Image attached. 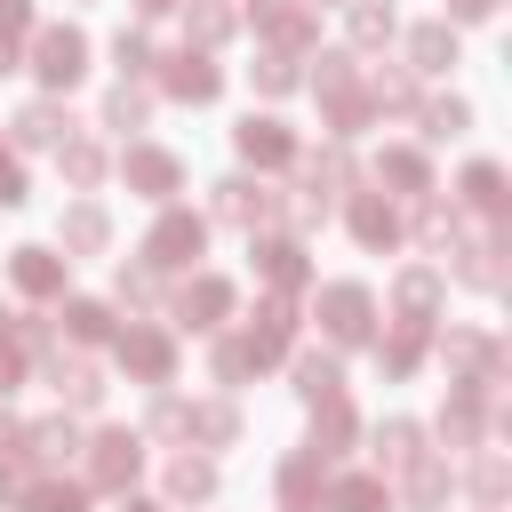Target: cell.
<instances>
[{
	"mask_svg": "<svg viewBox=\"0 0 512 512\" xmlns=\"http://www.w3.org/2000/svg\"><path fill=\"white\" fill-rule=\"evenodd\" d=\"M288 336H296V312H288V296H272L256 320H248V336H240V352H248V368H272L280 352H288Z\"/></svg>",
	"mask_w": 512,
	"mask_h": 512,
	"instance_id": "8fae6325",
	"label": "cell"
},
{
	"mask_svg": "<svg viewBox=\"0 0 512 512\" xmlns=\"http://www.w3.org/2000/svg\"><path fill=\"white\" fill-rule=\"evenodd\" d=\"M128 512H160V504H144V496H128Z\"/></svg>",
	"mask_w": 512,
	"mask_h": 512,
	"instance_id": "6f0895ef",
	"label": "cell"
},
{
	"mask_svg": "<svg viewBox=\"0 0 512 512\" xmlns=\"http://www.w3.org/2000/svg\"><path fill=\"white\" fill-rule=\"evenodd\" d=\"M144 120H152V96H144V88H128V80H120V88H112V96H104V128H144Z\"/></svg>",
	"mask_w": 512,
	"mask_h": 512,
	"instance_id": "7bdbcfd3",
	"label": "cell"
},
{
	"mask_svg": "<svg viewBox=\"0 0 512 512\" xmlns=\"http://www.w3.org/2000/svg\"><path fill=\"white\" fill-rule=\"evenodd\" d=\"M184 24H192V40H200V48L232 40V8H224V0H192V16H184Z\"/></svg>",
	"mask_w": 512,
	"mask_h": 512,
	"instance_id": "ee69618b",
	"label": "cell"
},
{
	"mask_svg": "<svg viewBox=\"0 0 512 512\" xmlns=\"http://www.w3.org/2000/svg\"><path fill=\"white\" fill-rule=\"evenodd\" d=\"M56 240H64L72 256H96V248L112 240V216H104L96 200H80V208H64V224H56Z\"/></svg>",
	"mask_w": 512,
	"mask_h": 512,
	"instance_id": "4316f807",
	"label": "cell"
},
{
	"mask_svg": "<svg viewBox=\"0 0 512 512\" xmlns=\"http://www.w3.org/2000/svg\"><path fill=\"white\" fill-rule=\"evenodd\" d=\"M504 488H512V464H504L496 448H480V456H472V496H480V512H496Z\"/></svg>",
	"mask_w": 512,
	"mask_h": 512,
	"instance_id": "ab89813d",
	"label": "cell"
},
{
	"mask_svg": "<svg viewBox=\"0 0 512 512\" xmlns=\"http://www.w3.org/2000/svg\"><path fill=\"white\" fill-rule=\"evenodd\" d=\"M304 184H320V192H336V184H352V152H344V144H328V152H312V168H304Z\"/></svg>",
	"mask_w": 512,
	"mask_h": 512,
	"instance_id": "f6af8a7d",
	"label": "cell"
},
{
	"mask_svg": "<svg viewBox=\"0 0 512 512\" xmlns=\"http://www.w3.org/2000/svg\"><path fill=\"white\" fill-rule=\"evenodd\" d=\"M0 208H24V168L0 152Z\"/></svg>",
	"mask_w": 512,
	"mask_h": 512,
	"instance_id": "816d5d0a",
	"label": "cell"
},
{
	"mask_svg": "<svg viewBox=\"0 0 512 512\" xmlns=\"http://www.w3.org/2000/svg\"><path fill=\"white\" fill-rule=\"evenodd\" d=\"M320 328H328L336 352L368 344V336H376V296H368L360 280H328V288H320Z\"/></svg>",
	"mask_w": 512,
	"mask_h": 512,
	"instance_id": "6da1fadb",
	"label": "cell"
},
{
	"mask_svg": "<svg viewBox=\"0 0 512 512\" xmlns=\"http://www.w3.org/2000/svg\"><path fill=\"white\" fill-rule=\"evenodd\" d=\"M416 120H424V136H432V144H448V136H464V128H472V104H464V96H432V104H416Z\"/></svg>",
	"mask_w": 512,
	"mask_h": 512,
	"instance_id": "d590c367",
	"label": "cell"
},
{
	"mask_svg": "<svg viewBox=\"0 0 512 512\" xmlns=\"http://www.w3.org/2000/svg\"><path fill=\"white\" fill-rule=\"evenodd\" d=\"M376 456H384L392 472H400V464H416V456H424V424H408V416H384V424H376Z\"/></svg>",
	"mask_w": 512,
	"mask_h": 512,
	"instance_id": "836d02e7",
	"label": "cell"
},
{
	"mask_svg": "<svg viewBox=\"0 0 512 512\" xmlns=\"http://www.w3.org/2000/svg\"><path fill=\"white\" fill-rule=\"evenodd\" d=\"M56 160H64V184H80V192L104 176V144H88V136H64V144H56Z\"/></svg>",
	"mask_w": 512,
	"mask_h": 512,
	"instance_id": "74e56055",
	"label": "cell"
},
{
	"mask_svg": "<svg viewBox=\"0 0 512 512\" xmlns=\"http://www.w3.org/2000/svg\"><path fill=\"white\" fill-rule=\"evenodd\" d=\"M352 240H360L368 256L400 248V208H392L384 192H352Z\"/></svg>",
	"mask_w": 512,
	"mask_h": 512,
	"instance_id": "4fadbf2b",
	"label": "cell"
},
{
	"mask_svg": "<svg viewBox=\"0 0 512 512\" xmlns=\"http://www.w3.org/2000/svg\"><path fill=\"white\" fill-rule=\"evenodd\" d=\"M120 304H152V264H120Z\"/></svg>",
	"mask_w": 512,
	"mask_h": 512,
	"instance_id": "f907efd6",
	"label": "cell"
},
{
	"mask_svg": "<svg viewBox=\"0 0 512 512\" xmlns=\"http://www.w3.org/2000/svg\"><path fill=\"white\" fill-rule=\"evenodd\" d=\"M448 488H456V472H448V456H416V464H400V496H408V512H440L448 504Z\"/></svg>",
	"mask_w": 512,
	"mask_h": 512,
	"instance_id": "9a60e30c",
	"label": "cell"
},
{
	"mask_svg": "<svg viewBox=\"0 0 512 512\" xmlns=\"http://www.w3.org/2000/svg\"><path fill=\"white\" fill-rule=\"evenodd\" d=\"M64 128H72V120H64V104H48V96L16 112V144H32V152H40V144H64Z\"/></svg>",
	"mask_w": 512,
	"mask_h": 512,
	"instance_id": "4dcf8cb0",
	"label": "cell"
},
{
	"mask_svg": "<svg viewBox=\"0 0 512 512\" xmlns=\"http://www.w3.org/2000/svg\"><path fill=\"white\" fill-rule=\"evenodd\" d=\"M48 384L64 392V408H96V400H104V368H96V360H64V352H48Z\"/></svg>",
	"mask_w": 512,
	"mask_h": 512,
	"instance_id": "603a6c76",
	"label": "cell"
},
{
	"mask_svg": "<svg viewBox=\"0 0 512 512\" xmlns=\"http://www.w3.org/2000/svg\"><path fill=\"white\" fill-rule=\"evenodd\" d=\"M112 344H120V368H128V376H144V384H168V376H176V344H168L160 328H120Z\"/></svg>",
	"mask_w": 512,
	"mask_h": 512,
	"instance_id": "ba28073f",
	"label": "cell"
},
{
	"mask_svg": "<svg viewBox=\"0 0 512 512\" xmlns=\"http://www.w3.org/2000/svg\"><path fill=\"white\" fill-rule=\"evenodd\" d=\"M248 80H256V88H264V96H288V88H296V80H304V72H296V56H288V48H264V56H256V64H248Z\"/></svg>",
	"mask_w": 512,
	"mask_h": 512,
	"instance_id": "b9f144b4",
	"label": "cell"
},
{
	"mask_svg": "<svg viewBox=\"0 0 512 512\" xmlns=\"http://www.w3.org/2000/svg\"><path fill=\"white\" fill-rule=\"evenodd\" d=\"M24 512H88V488L80 480H32L24 488Z\"/></svg>",
	"mask_w": 512,
	"mask_h": 512,
	"instance_id": "60d3db41",
	"label": "cell"
},
{
	"mask_svg": "<svg viewBox=\"0 0 512 512\" xmlns=\"http://www.w3.org/2000/svg\"><path fill=\"white\" fill-rule=\"evenodd\" d=\"M272 488H280V512H320V488H328V480H320V456H312V448H296V456L280 464V480H272Z\"/></svg>",
	"mask_w": 512,
	"mask_h": 512,
	"instance_id": "44dd1931",
	"label": "cell"
},
{
	"mask_svg": "<svg viewBox=\"0 0 512 512\" xmlns=\"http://www.w3.org/2000/svg\"><path fill=\"white\" fill-rule=\"evenodd\" d=\"M64 264H72V256H56V248H16V256H8V280H16L24 296H64Z\"/></svg>",
	"mask_w": 512,
	"mask_h": 512,
	"instance_id": "d6986e66",
	"label": "cell"
},
{
	"mask_svg": "<svg viewBox=\"0 0 512 512\" xmlns=\"http://www.w3.org/2000/svg\"><path fill=\"white\" fill-rule=\"evenodd\" d=\"M312 88H320V96H336V88H360L352 56H344V48H328V56H320V72H312Z\"/></svg>",
	"mask_w": 512,
	"mask_h": 512,
	"instance_id": "c3c4849f",
	"label": "cell"
},
{
	"mask_svg": "<svg viewBox=\"0 0 512 512\" xmlns=\"http://www.w3.org/2000/svg\"><path fill=\"white\" fill-rule=\"evenodd\" d=\"M352 432H360V416H352V400L336 392V400H312V456L328 464V456H344L352 448Z\"/></svg>",
	"mask_w": 512,
	"mask_h": 512,
	"instance_id": "ffe728a7",
	"label": "cell"
},
{
	"mask_svg": "<svg viewBox=\"0 0 512 512\" xmlns=\"http://www.w3.org/2000/svg\"><path fill=\"white\" fill-rule=\"evenodd\" d=\"M336 392H344V368H336L328 352H304V360H296V400L312 408V400H336Z\"/></svg>",
	"mask_w": 512,
	"mask_h": 512,
	"instance_id": "d6a6232c",
	"label": "cell"
},
{
	"mask_svg": "<svg viewBox=\"0 0 512 512\" xmlns=\"http://www.w3.org/2000/svg\"><path fill=\"white\" fill-rule=\"evenodd\" d=\"M152 432H184V408L176 400H152Z\"/></svg>",
	"mask_w": 512,
	"mask_h": 512,
	"instance_id": "db71d44e",
	"label": "cell"
},
{
	"mask_svg": "<svg viewBox=\"0 0 512 512\" xmlns=\"http://www.w3.org/2000/svg\"><path fill=\"white\" fill-rule=\"evenodd\" d=\"M456 200H464L472 216L504 224V208H512V192H504V168H496V160H472V168L456 176Z\"/></svg>",
	"mask_w": 512,
	"mask_h": 512,
	"instance_id": "2e32d148",
	"label": "cell"
},
{
	"mask_svg": "<svg viewBox=\"0 0 512 512\" xmlns=\"http://www.w3.org/2000/svg\"><path fill=\"white\" fill-rule=\"evenodd\" d=\"M448 16H456V24H488V16H496V0H448Z\"/></svg>",
	"mask_w": 512,
	"mask_h": 512,
	"instance_id": "f5cc1de1",
	"label": "cell"
},
{
	"mask_svg": "<svg viewBox=\"0 0 512 512\" xmlns=\"http://www.w3.org/2000/svg\"><path fill=\"white\" fill-rule=\"evenodd\" d=\"M368 104H376V112H416V72H408V64L376 72V80H368Z\"/></svg>",
	"mask_w": 512,
	"mask_h": 512,
	"instance_id": "8d00e7d4",
	"label": "cell"
},
{
	"mask_svg": "<svg viewBox=\"0 0 512 512\" xmlns=\"http://www.w3.org/2000/svg\"><path fill=\"white\" fill-rule=\"evenodd\" d=\"M136 472H144V440H136V432H96V440H88V488L128 496Z\"/></svg>",
	"mask_w": 512,
	"mask_h": 512,
	"instance_id": "3957f363",
	"label": "cell"
},
{
	"mask_svg": "<svg viewBox=\"0 0 512 512\" xmlns=\"http://www.w3.org/2000/svg\"><path fill=\"white\" fill-rule=\"evenodd\" d=\"M32 72H40L48 88H72V80L88 72V32H72V24H48V32L32 40Z\"/></svg>",
	"mask_w": 512,
	"mask_h": 512,
	"instance_id": "277c9868",
	"label": "cell"
},
{
	"mask_svg": "<svg viewBox=\"0 0 512 512\" xmlns=\"http://www.w3.org/2000/svg\"><path fill=\"white\" fill-rule=\"evenodd\" d=\"M120 176H128V192L168 200V192L184 184V160H176V152H160V144H128V152H120Z\"/></svg>",
	"mask_w": 512,
	"mask_h": 512,
	"instance_id": "5b68a950",
	"label": "cell"
},
{
	"mask_svg": "<svg viewBox=\"0 0 512 512\" xmlns=\"http://www.w3.org/2000/svg\"><path fill=\"white\" fill-rule=\"evenodd\" d=\"M440 272L432 264H408L400 280H392V312H400V328H432V312H440Z\"/></svg>",
	"mask_w": 512,
	"mask_h": 512,
	"instance_id": "30bf717a",
	"label": "cell"
},
{
	"mask_svg": "<svg viewBox=\"0 0 512 512\" xmlns=\"http://www.w3.org/2000/svg\"><path fill=\"white\" fill-rule=\"evenodd\" d=\"M64 328H72V344H104V336H112V304L72 296V304H64Z\"/></svg>",
	"mask_w": 512,
	"mask_h": 512,
	"instance_id": "f35d334b",
	"label": "cell"
},
{
	"mask_svg": "<svg viewBox=\"0 0 512 512\" xmlns=\"http://www.w3.org/2000/svg\"><path fill=\"white\" fill-rule=\"evenodd\" d=\"M24 488H32V456H8L0 464V504H24Z\"/></svg>",
	"mask_w": 512,
	"mask_h": 512,
	"instance_id": "681fc988",
	"label": "cell"
},
{
	"mask_svg": "<svg viewBox=\"0 0 512 512\" xmlns=\"http://www.w3.org/2000/svg\"><path fill=\"white\" fill-rule=\"evenodd\" d=\"M168 496H176V504H208V496H216V464H208V456H176V464H168Z\"/></svg>",
	"mask_w": 512,
	"mask_h": 512,
	"instance_id": "e575fe53",
	"label": "cell"
},
{
	"mask_svg": "<svg viewBox=\"0 0 512 512\" xmlns=\"http://www.w3.org/2000/svg\"><path fill=\"white\" fill-rule=\"evenodd\" d=\"M376 184H392L400 200H424V192H432V168H424L416 144H384V152H376Z\"/></svg>",
	"mask_w": 512,
	"mask_h": 512,
	"instance_id": "ac0fdd59",
	"label": "cell"
},
{
	"mask_svg": "<svg viewBox=\"0 0 512 512\" xmlns=\"http://www.w3.org/2000/svg\"><path fill=\"white\" fill-rule=\"evenodd\" d=\"M232 144H240L248 168H288V160H296V136H288L272 112H248V120L232 128Z\"/></svg>",
	"mask_w": 512,
	"mask_h": 512,
	"instance_id": "52a82bcc",
	"label": "cell"
},
{
	"mask_svg": "<svg viewBox=\"0 0 512 512\" xmlns=\"http://www.w3.org/2000/svg\"><path fill=\"white\" fill-rule=\"evenodd\" d=\"M320 496H328V512H392V488H384L376 472H344V480H328Z\"/></svg>",
	"mask_w": 512,
	"mask_h": 512,
	"instance_id": "d4e9b609",
	"label": "cell"
},
{
	"mask_svg": "<svg viewBox=\"0 0 512 512\" xmlns=\"http://www.w3.org/2000/svg\"><path fill=\"white\" fill-rule=\"evenodd\" d=\"M376 368H384L392 384H400V376H416V368H424V328H392V336L376 344Z\"/></svg>",
	"mask_w": 512,
	"mask_h": 512,
	"instance_id": "1f68e13d",
	"label": "cell"
},
{
	"mask_svg": "<svg viewBox=\"0 0 512 512\" xmlns=\"http://www.w3.org/2000/svg\"><path fill=\"white\" fill-rule=\"evenodd\" d=\"M248 16H256V32H264L272 48H288V56L320 40V24H312V8H304V0H256Z\"/></svg>",
	"mask_w": 512,
	"mask_h": 512,
	"instance_id": "9c48e42d",
	"label": "cell"
},
{
	"mask_svg": "<svg viewBox=\"0 0 512 512\" xmlns=\"http://www.w3.org/2000/svg\"><path fill=\"white\" fill-rule=\"evenodd\" d=\"M344 24H352V40H360V48H384V40L400 32L392 0H344Z\"/></svg>",
	"mask_w": 512,
	"mask_h": 512,
	"instance_id": "f546056e",
	"label": "cell"
},
{
	"mask_svg": "<svg viewBox=\"0 0 512 512\" xmlns=\"http://www.w3.org/2000/svg\"><path fill=\"white\" fill-rule=\"evenodd\" d=\"M200 248H208V224H200L192 208H168V216L152 224V240H144V264H152V272H176V264H192Z\"/></svg>",
	"mask_w": 512,
	"mask_h": 512,
	"instance_id": "7a4b0ae2",
	"label": "cell"
},
{
	"mask_svg": "<svg viewBox=\"0 0 512 512\" xmlns=\"http://www.w3.org/2000/svg\"><path fill=\"white\" fill-rule=\"evenodd\" d=\"M0 72H16V40L8 32H0Z\"/></svg>",
	"mask_w": 512,
	"mask_h": 512,
	"instance_id": "11a10c76",
	"label": "cell"
},
{
	"mask_svg": "<svg viewBox=\"0 0 512 512\" xmlns=\"http://www.w3.org/2000/svg\"><path fill=\"white\" fill-rule=\"evenodd\" d=\"M184 432L192 440H208V448H232L240 440V408L216 392V400H200V408H184Z\"/></svg>",
	"mask_w": 512,
	"mask_h": 512,
	"instance_id": "83f0119b",
	"label": "cell"
},
{
	"mask_svg": "<svg viewBox=\"0 0 512 512\" xmlns=\"http://www.w3.org/2000/svg\"><path fill=\"white\" fill-rule=\"evenodd\" d=\"M416 240H424V248H456V240H464V208L440 200V192H424V200H416Z\"/></svg>",
	"mask_w": 512,
	"mask_h": 512,
	"instance_id": "484cf974",
	"label": "cell"
},
{
	"mask_svg": "<svg viewBox=\"0 0 512 512\" xmlns=\"http://www.w3.org/2000/svg\"><path fill=\"white\" fill-rule=\"evenodd\" d=\"M168 8H176V0H136V16H168Z\"/></svg>",
	"mask_w": 512,
	"mask_h": 512,
	"instance_id": "9f6ffc18",
	"label": "cell"
},
{
	"mask_svg": "<svg viewBox=\"0 0 512 512\" xmlns=\"http://www.w3.org/2000/svg\"><path fill=\"white\" fill-rule=\"evenodd\" d=\"M256 272H264V288H272V296H296V288L312 280L304 240H296V232H288V240H256Z\"/></svg>",
	"mask_w": 512,
	"mask_h": 512,
	"instance_id": "5bb4252c",
	"label": "cell"
},
{
	"mask_svg": "<svg viewBox=\"0 0 512 512\" xmlns=\"http://www.w3.org/2000/svg\"><path fill=\"white\" fill-rule=\"evenodd\" d=\"M112 64H120V72H152V40H144L136 24H120V32H112Z\"/></svg>",
	"mask_w": 512,
	"mask_h": 512,
	"instance_id": "7dc6e473",
	"label": "cell"
},
{
	"mask_svg": "<svg viewBox=\"0 0 512 512\" xmlns=\"http://www.w3.org/2000/svg\"><path fill=\"white\" fill-rule=\"evenodd\" d=\"M224 312H232V280H216V272H200V280L176 296V320H184V328H216Z\"/></svg>",
	"mask_w": 512,
	"mask_h": 512,
	"instance_id": "7402d4cb",
	"label": "cell"
},
{
	"mask_svg": "<svg viewBox=\"0 0 512 512\" xmlns=\"http://www.w3.org/2000/svg\"><path fill=\"white\" fill-rule=\"evenodd\" d=\"M160 80H168V96H176V104H216V96H224V72L208 64V48H176Z\"/></svg>",
	"mask_w": 512,
	"mask_h": 512,
	"instance_id": "8992f818",
	"label": "cell"
},
{
	"mask_svg": "<svg viewBox=\"0 0 512 512\" xmlns=\"http://www.w3.org/2000/svg\"><path fill=\"white\" fill-rule=\"evenodd\" d=\"M272 208H280V200H272L256 176H224V184H216V216H224V224H240V232L272 224Z\"/></svg>",
	"mask_w": 512,
	"mask_h": 512,
	"instance_id": "7c38bea8",
	"label": "cell"
},
{
	"mask_svg": "<svg viewBox=\"0 0 512 512\" xmlns=\"http://www.w3.org/2000/svg\"><path fill=\"white\" fill-rule=\"evenodd\" d=\"M456 256H464V264H456L464 288H504V224H496L488 240H472V248L456 240Z\"/></svg>",
	"mask_w": 512,
	"mask_h": 512,
	"instance_id": "cb8c5ba5",
	"label": "cell"
},
{
	"mask_svg": "<svg viewBox=\"0 0 512 512\" xmlns=\"http://www.w3.org/2000/svg\"><path fill=\"white\" fill-rule=\"evenodd\" d=\"M456 64V32L448 24H416L408 32V72H448Z\"/></svg>",
	"mask_w": 512,
	"mask_h": 512,
	"instance_id": "f1b7e54d",
	"label": "cell"
},
{
	"mask_svg": "<svg viewBox=\"0 0 512 512\" xmlns=\"http://www.w3.org/2000/svg\"><path fill=\"white\" fill-rule=\"evenodd\" d=\"M488 424H496V408H488L480 392H464V384H456V392H448V408H440V440H448V448H480V432H488Z\"/></svg>",
	"mask_w": 512,
	"mask_h": 512,
	"instance_id": "e0dca14e",
	"label": "cell"
},
{
	"mask_svg": "<svg viewBox=\"0 0 512 512\" xmlns=\"http://www.w3.org/2000/svg\"><path fill=\"white\" fill-rule=\"evenodd\" d=\"M208 368H216V384H224V392L256 376V368H248V352H240V336H216V352H208Z\"/></svg>",
	"mask_w": 512,
	"mask_h": 512,
	"instance_id": "bcb514c9",
	"label": "cell"
}]
</instances>
